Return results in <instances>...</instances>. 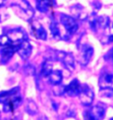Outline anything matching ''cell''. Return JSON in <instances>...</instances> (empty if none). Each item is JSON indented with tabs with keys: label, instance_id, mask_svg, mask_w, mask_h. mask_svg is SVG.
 Segmentation results:
<instances>
[{
	"label": "cell",
	"instance_id": "obj_1",
	"mask_svg": "<svg viewBox=\"0 0 113 120\" xmlns=\"http://www.w3.org/2000/svg\"><path fill=\"white\" fill-rule=\"evenodd\" d=\"M79 100L84 106L89 107L92 105V102L94 101V93L93 89L87 84H83L80 86V91L79 94Z\"/></svg>",
	"mask_w": 113,
	"mask_h": 120
},
{
	"label": "cell",
	"instance_id": "obj_2",
	"mask_svg": "<svg viewBox=\"0 0 113 120\" xmlns=\"http://www.w3.org/2000/svg\"><path fill=\"white\" fill-rule=\"evenodd\" d=\"M12 6L16 7L19 10V12H21V16L23 19H26V20H30L33 16H34V9L32 8L30 4L26 1V0H20L19 3L15 4H12Z\"/></svg>",
	"mask_w": 113,
	"mask_h": 120
},
{
	"label": "cell",
	"instance_id": "obj_3",
	"mask_svg": "<svg viewBox=\"0 0 113 120\" xmlns=\"http://www.w3.org/2000/svg\"><path fill=\"white\" fill-rule=\"evenodd\" d=\"M56 58L64 64L65 69L69 71H72L75 69V60L72 53L64 52V51H57Z\"/></svg>",
	"mask_w": 113,
	"mask_h": 120
},
{
	"label": "cell",
	"instance_id": "obj_4",
	"mask_svg": "<svg viewBox=\"0 0 113 120\" xmlns=\"http://www.w3.org/2000/svg\"><path fill=\"white\" fill-rule=\"evenodd\" d=\"M60 21L62 23V25L64 26V27L65 28L66 32L70 35L75 34L78 28H79L78 23L76 22L74 18L72 16H68L66 14H61Z\"/></svg>",
	"mask_w": 113,
	"mask_h": 120
},
{
	"label": "cell",
	"instance_id": "obj_5",
	"mask_svg": "<svg viewBox=\"0 0 113 120\" xmlns=\"http://www.w3.org/2000/svg\"><path fill=\"white\" fill-rule=\"evenodd\" d=\"M18 45L19 44L11 42V43L2 47V49L0 50V56H1V62L3 64L7 63L11 58V56L14 55V53L17 52Z\"/></svg>",
	"mask_w": 113,
	"mask_h": 120
},
{
	"label": "cell",
	"instance_id": "obj_6",
	"mask_svg": "<svg viewBox=\"0 0 113 120\" xmlns=\"http://www.w3.org/2000/svg\"><path fill=\"white\" fill-rule=\"evenodd\" d=\"M22 101V98L18 94H12L4 101V112H12L19 106Z\"/></svg>",
	"mask_w": 113,
	"mask_h": 120
},
{
	"label": "cell",
	"instance_id": "obj_7",
	"mask_svg": "<svg viewBox=\"0 0 113 120\" xmlns=\"http://www.w3.org/2000/svg\"><path fill=\"white\" fill-rule=\"evenodd\" d=\"M30 26L32 32L35 37L39 40H43L45 41L47 39V32L44 29V27L41 26V23H39L37 20L34 19H30Z\"/></svg>",
	"mask_w": 113,
	"mask_h": 120
},
{
	"label": "cell",
	"instance_id": "obj_8",
	"mask_svg": "<svg viewBox=\"0 0 113 120\" xmlns=\"http://www.w3.org/2000/svg\"><path fill=\"white\" fill-rule=\"evenodd\" d=\"M94 54V49L93 47L88 44L83 45L81 51H80V56H79V63L81 65H87L90 62L91 58Z\"/></svg>",
	"mask_w": 113,
	"mask_h": 120
},
{
	"label": "cell",
	"instance_id": "obj_9",
	"mask_svg": "<svg viewBox=\"0 0 113 120\" xmlns=\"http://www.w3.org/2000/svg\"><path fill=\"white\" fill-rule=\"evenodd\" d=\"M10 41L13 43L19 44V42H21L22 41L26 40V33L20 28H15V29H11L10 31H8L6 34Z\"/></svg>",
	"mask_w": 113,
	"mask_h": 120
},
{
	"label": "cell",
	"instance_id": "obj_10",
	"mask_svg": "<svg viewBox=\"0 0 113 120\" xmlns=\"http://www.w3.org/2000/svg\"><path fill=\"white\" fill-rule=\"evenodd\" d=\"M17 52L19 55V56L22 59H27L31 56L32 53V46L29 43V41L27 40H24L21 42H19L17 48Z\"/></svg>",
	"mask_w": 113,
	"mask_h": 120
},
{
	"label": "cell",
	"instance_id": "obj_11",
	"mask_svg": "<svg viewBox=\"0 0 113 120\" xmlns=\"http://www.w3.org/2000/svg\"><path fill=\"white\" fill-rule=\"evenodd\" d=\"M80 86H81V85L79 83V79H73L67 86H65V94L69 96H72V97L77 96L79 94Z\"/></svg>",
	"mask_w": 113,
	"mask_h": 120
},
{
	"label": "cell",
	"instance_id": "obj_12",
	"mask_svg": "<svg viewBox=\"0 0 113 120\" xmlns=\"http://www.w3.org/2000/svg\"><path fill=\"white\" fill-rule=\"evenodd\" d=\"M92 116H94V120H102L103 117L105 116L106 113V107L104 104L99 103L93 106L90 109H89Z\"/></svg>",
	"mask_w": 113,
	"mask_h": 120
},
{
	"label": "cell",
	"instance_id": "obj_13",
	"mask_svg": "<svg viewBox=\"0 0 113 120\" xmlns=\"http://www.w3.org/2000/svg\"><path fill=\"white\" fill-rule=\"evenodd\" d=\"M113 84V73L106 71L102 72L100 78H99V86L100 88H106V87H110Z\"/></svg>",
	"mask_w": 113,
	"mask_h": 120
},
{
	"label": "cell",
	"instance_id": "obj_14",
	"mask_svg": "<svg viewBox=\"0 0 113 120\" xmlns=\"http://www.w3.org/2000/svg\"><path fill=\"white\" fill-rule=\"evenodd\" d=\"M53 0H36V8L41 12H47L52 8Z\"/></svg>",
	"mask_w": 113,
	"mask_h": 120
},
{
	"label": "cell",
	"instance_id": "obj_15",
	"mask_svg": "<svg viewBox=\"0 0 113 120\" xmlns=\"http://www.w3.org/2000/svg\"><path fill=\"white\" fill-rule=\"evenodd\" d=\"M49 78V82L51 85H57V84H60L63 80V73L62 71L59 70H56V71H52L50 72V74L48 76Z\"/></svg>",
	"mask_w": 113,
	"mask_h": 120
},
{
	"label": "cell",
	"instance_id": "obj_16",
	"mask_svg": "<svg viewBox=\"0 0 113 120\" xmlns=\"http://www.w3.org/2000/svg\"><path fill=\"white\" fill-rule=\"evenodd\" d=\"M53 62L51 59H46L41 65V73L43 77L48 78V76L50 74V72L53 71Z\"/></svg>",
	"mask_w": 113,
	"mask_h": 120
},
{
	"label": "cell",
	"instance_id": "obj_17",
	"mask_svg": "<svg viewBox=\"0 0 113 120\" xmlns=\"http://www.w3.org/2000/svg\"><path fill=\"white\" fill-rule=\"evenodd\" d=\"M71 12H72V16L74 18L77 19H83L86 16H83L84 15V11H83V8L79 5V4H76L74 6L71 7Z\"/></svg>",
	"mask_w": 113,
	"mask_h": 120
},
{
	"label": "cell",
	"instance_id": "obj_18",
	"mask_svg": "<svg viewBox=\"0 0 113 120\" xmlns=\"http://www.w3.org/2000/svg\"><path fill=\"white\" fill-rule=\"evenodd\" d=\"M19 90V87H14L12 89L9 90V91H2V92H0V102L4 103V101L6 99H8L11 95L18 94Z\"/></svg>",
	"mask_w": 113,
	"mask_h": 120
},
{
	"label": "cell",
	"instance_id": "obj_19",
	"mask_svg": "<svg viewBox=\"0 0 113 120\" xmlns=\"http://www.w3.org/2000/svg\"><path fill=\"white\" fill-rule=\"evenodd\" d=\"M49 29L51 32V34L53 35L54 38H57L60 36V31H59V26L58 24L54 19H51L50 24H49Z\"/></svg>",
	"mask_w": 113,
	"mask_h": 120
},
{
	"label": "cell",
	"instance_id": "obj_20",
	"mask_svg": "<svg viewBox=\"0 0 113 120\" xmlns=\"http://www.w3.org/2000/svg\"><path fill=\"white\" fill-rule=\"evenodd\" d=\"M95 20L97 23L98 28H107L109 26V19L107 16H98L95 17Z\"/></svg>",
	"mask_w": 113,
	"mask_h": 120
},
{
	"label": "cell",
	"instance_id": "obj_21",
	"mask_svg": "<svg viewBox=\"0 0 113 120\" xmlns=\"http://www.w3.org/2000/svg\"><path fill=\"white\" fill-rule=\"evenodd\" d=\"M26 111L30 115H35L38 113V107L34 101L30 100L28 101V103L26 105Z\"/></svg>",
	"mask_w": 113,
	"mask_h": 120
},
{
	"label": "cell",
	"instance_id": "obj_22",
	"mask_svg": "<svg viewBox=\"0 0 113 120\" xmlns=\"http://www.w3.org/2000/svg\"><path fill=\"white\" fill-rule=\"evenodd\" d=\"M53 94L55 95H63L64 94H65V86H63L60 84L57 85H54V88H53Z\"/></svg>",
	"mask_w": 113,
	"mask_h": 120
},
{
	"label": "cell",
	"instance_id": "obj_23",
	"mask_svg": "<svg viewBox=\"0 0 113 120\" xmlns=\"http://www.w3.org/2000/svg\"><path fill=\"white\" fill-rule=\"evenodd\" d=\"M11 41H10V39L8 37L6 34H2L0 35V46L1 47H4L5 45L11 43Z\"/></svg>",
	"mask_w": 113,
	"mask_h": 120
},
{
	"label": "cell",
	"instance_id": "obj_24",
	"mask_svg": "<svg viewBox=\"0 0 113 120\" xmlns=\"http://www.w3.org/2000/svg\"><path fill=\"white\" fill-rule=\"evenodd\" d=\"M104 59L108 62H113V48L109 49L104 56Z\"/></svg>",
	"mask_w": 113,
	"mask_h": 120
},
{
	"label": "cell",
	"instance_id": "obj_25",
	"mask_svg": "<svg viewBox=\"0 0 113 120\" xmlns=\"http://www.w3.org/2000/svg\"><path fill=\"white\" fill-rule=\"evenodd\" d=\"M83 116H84V119L85 120H94V116H92V114L90 113L89 109L88 110H86L83 113Z\"/></svg>",
	"mask_w": 113,
	"mask_h": 120
},
{
	"label": "cell",
	"instance_id": "obj_26",
	"mask_svg": "<svg viewBox=\"0 0 113 120\" xmlns=\"http://www.w3.org/2000/svg\"><path fill=\"white\" fill-rule=\"evenodd\" d=\"M39 120H48V118H47L45 116H41V117L39 118Z\"/></svg>",
	"mask_w": 113,
	"mask_h": 120
},
{
	"label": "cell",
	"instance_id": "obj_27",
	"mask_svg": "<svg viewBox=\"0 0 113 120\" xmlns=\"http://www.w3.org/2000/svg\"><path fill=\"white\" fill-rule=\"evenodd\" d=\"M4 1H5V0H0V7L4 4Z\"/></svg>",
	"mask_w": 113,
	"mask_h": 120
},
{
	"label": "cell",
	"instance_id": "obj_28",
	"mask_svg": "<svg viewBox=\"0 0 113 120\" xmlns=\"http://www.w3.org/2000/svg\"><path fill=\"white\" fill-rule=\"evenodd\" d=\"M109 41H113V35H110V36H109Z\"/></svg>",
	"mask_w": 113,
	"mask_h": 120
},
{
	"label": "cell",
	"instance_id": "obj_29",
	"mask_svg": "<svg viewBox=\"0 0 113 120\" xmlns=\"http://www.w3.org/2000/svg\"><path fill=\"white\" fill-rule=\"evenodd\" d=\"M2 21V19H1V14H0V22Z\"/></svg>",
	"mask_w": 113,
	"mask_h": 120
},
{
	"label": "cell",
	"instance_id": "obj_30",
	"mask_svg": "<svg viewBox=\"0 0 113 120\" xmlns=\"http://www.w3.org/2000/svg\"><path fill=\"white\" fill-rule=\"evenodd\" d=\"M109 120H113V117H112V118H110V119H109Z\"/></svg>",
	"mask_w": 113,
	"mask_h": 120
},
{
	"label": "cell",
	"instance_id": "obj_31",
	"mask_svg": "<svg viewBox=\"0 0 113 120\" xmlns=\"http://www.w3.org/2000/svg\"><path fill=\"white\" fill-rule=\"evenodd\" d=\"M112 27H113V24H112Z\"/></svg>",
	"mask_w": 113,
	"mask_h": 120
},
{
	"label": "cell",
	"instance_id": "obj_32",
	"mask_svg": "<svg viewBox=\"0 0 113 120\" xmlns=\"http://www.w3.org/2000/svg\"><path fill=\"white\" fill-rule=\"evenodd\" d=\"M13 120H14V119H13Z\"/></svg>",
	"mask_w": 113,
	"mask_h": 120
}]
</instances>
